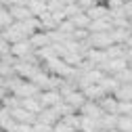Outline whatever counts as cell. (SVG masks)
<instances>
[{
    "instance_id": "cell-1",
    "label": "cell",
    "mask_w": 132,
    "mask_h": 132,
    "mask_svg": "<svg viewBox=\"0 0 132 132\" xmlns=\"http://www.w3.org/2000/svg\"><path fill=\"white\" fill-rule=\"evenodd\" d=\"M88 44L94 51H107V48H111L115 42H113L111 31H105V34H90L88 36Z\"/></svg>"
},
{
    "instance_id": "cell-5",
    "label": "cell",
    "mask_w": 132,
    "mask_h": 132,
    "mask_svg": "<svg viewBox=\"0 0 132 132\" xmlns=\"http://www.w3.org/2000/svg\"><path fill=\"white\" fill-rule=\"evenodd\" d=\"M34 53H36V51H34V46L29 44V40L19 42V44H13V46H11V57H15V59H25V57L34 55Z\"/></svg>"
},
{
    "instance_id": "cell-10",
    "label": "cell",
    "mask_w": 132,
    "mask_h": 132,
    "mask_svg": "<svg viewBox=\"0 0 132 132\" xmlns=\"http://www.w3.org/2000/svg\"><path fill=\"white\" fill-rule=\"evenodd\" d=\"M118 130H120V132H132V118L120 115V120H118Z\"/></svg>"
},
{
    "instance_id": "cell-12",
    "label": "cell",
    "mask_w": 132,
    "mask_h": 132,
    "mask_svg": "<svg viewBox=\"0 0 132 132\" xmlns=\"http://www.w3.org/2000/svg\"><path fill=\"white\" fill-rule=\"evenodd\" d=\"M53 130H55V132H78V130H76V128H71V126H69V124H65V122H63V120H61V122H57V124H55V128H53Z\"/></svg>"
},
{
    "instance_id": "cell-14",
    "label": "cell",
    "mask_w": 132,
    "mask_h": 132,
    "mask_svg": "<svg viewBox=\"0 0 132 132\" xmlns=\"http://www.w3.org/2000/svg\"><path fill=\"white\" fill-rule=\"evenodd\" d=\"M0 6H2V4H0Z\"/></svg>"
},
{
    "instance_id": "cell-9",
    "label": "cell",
    "mask_w": 132,
    "mask_h": 132,
    "mask_svg": "<svg viewBox=\"0 0 132 132\" xmlns=\"http://www.w3.org/2000/svg\"><path fill=\"white\" fill-rule=\"evenodd\" d=\"M15 21H13V17H11V11L6 9V6H0V31L2 29H6V27H11Z\"/></svg>"
},
{
    "instance_id": "cell-2",
    "label": "cell",
    "mask_w": 132,
    "mask_h": 132,
    "mask_svg": "<svg viewBox=\"0 0 132 132\" xmlns=\"http://www.w3.org/2000/svg\"><path fill=\"white\" fill-rule=\"evenodd\" d=\"M38 98H40V103H42V107H44V109L59 107V105L63 103V96H61V92H59V90H44V92H40V94H38Z\"/></svg>"
},
{
    "instance_id": "cell-7",
    "label": "cell",
    "mask_w": 132,
    "mask_h": 132,
    "mask_svg": "<svg viewBox=\"0 0 132 132\" xmlns=\"http://www.w3.org/2000/svg\"><path fill=\"white\" fill-rule=\"evenodd\" d=\"M86 15H88L90 21H101V19H107L109 17V9L105 4H94L92 9L86 11Z\"/></svg>"
},
{
    "instance_id": "cell-4",
    "label": "cell",
    "mask_w": 132,
    "mask_h": 132,
    "mask_svg": "<svg viewBox=\"0 0 132 132\" xmlns=\"http://www.w3.org/2000/svg\"><path fill=\"white\" fill-rule=\"evenodd\" d=\"M63 103L69 105L73 111H80L82 107L86 105V96H84V92H82V90H73V92H69L67 96L63 98Z\"/></svg>"
},
{
    "instance_id": "cell-11",
    "label": "cell",
    "mask_w": 132,
    "mask_h": 132,
    "mask_svg": "<svg viewBox=\"0 0 132 132\" xmlns=\"http://www.w3.org/2000/svg\"><path fill=\"white\" fill-rule=\"evenodd\" d=\"M6 57H11V44L0 34V59H6Z\"/></svg>"
},
{
    "instance_id": "cell-13",
    "label": "cell",
    "mask_w": 132,
    "mask_h": 132,
    "mask_svg": "<svg viewBox=\"0 0 132 132\" xmlns=\"http://www.w3.org/2000/svg\"><path fill=\"white\" fill-rule=\"evenodd\" d=\"M0 86H4V78H0Z\"/></svg>"
},
{
    "instance_id": "cell-8",
    "label": "cell",
    "mask_w": 132,
    "mask_h": 132,
    "mask_svg": "<svg viewBox=\"0 0 132 132\" xmlns=\"http://www.w3.org/2000/svg\"><path fill=\"white\" fill-rule=\"evenodd\" d=\"M118 105H120V101L113 94H107L103 101H98V107L103 109V113H115L118 115Z\"/></svg>"
},
{
    "instance_id": "cell-3",
    "label": "cell",
    "mask_w": 132,
    "mask_h": 132,
    "mask_svg": "<svg viewBox=\"0 0 132 132\" xmlns=\"http://www.w3.org/2000/svg\"><path fill=\"white\" fill-rule=\"evenodd\" d=\"M130 67V65H128V61L126 59H109L105 65H103V67H101V71L107 76H118V73H122V71H126Z\"/></svg>"
},
{
    "instance_id": "cell-6",
    "label": "cell",
    "mask_w": 132,
    "mask_h": 132,
    "mask_svg": "<svg viewBox=\"0 0 132 132\" xmlns=\"http://www.w3.org/2000/svg\"><path fill=\"white\" fill-rule=\"evenodd\" d=\"M80 115H84V118H90V120H96V122H98L105 113H103L101 107H98V103H90V101H86V105L80 109Z\"/></svg>"
}]
</instances>
